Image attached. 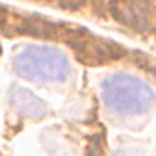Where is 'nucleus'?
<instances>
[{"label": "nucleus", "instance_id": "1", "mask_svg": "<svg viewBox=\"0 0 156 156\" xmlns=\"http://www.w3.org/2000/svg\"><path fill=\"white\" fill-rule=\"evenodd\" d=\"M100 94L104 105L120 116L147 115L156 104L154 89L127 73H113L105 76L100 83Z\"/></svg>", "mask_w": 156, "mask_h": 156}, {"label": "nucleus", "instance_id": "2", "mask_svg": "<svg viewBox=\"0 0 156 156\" xmlns=\"http://www.w3.org/2000/svg\"><path fill=\"white\" fill-rule=\"evenodd\" d=\"M13 69L18 76L37 83H64L73 67L67 55L51 45H27L13 56Z\"/></svg>", "mask_w": 156, "mask_h": 156}, {"label": "nucleus", "instance_id": "3", "mask_svg": "<svg viewBox=\"0 0 156 156\" xmlns=\"http://www.w3.org/2000/svg\"><path fill=\"white\" fill-rule=\"evenodd\" d=\"M64 38L73 49L75 56L87 66H102L123 56V47L116 45L115 42L98 38L91 33L80 35L78 31H71Z\"/></svg>", "mask_w": 156, "mask_h": 156}, {"label": "nucleus", "instance_id": "4", "mask_svg": "<svg viewBox=\"0 0 156 156\" xmlns=\"http://www.w3.org/2000/svg\"><path fill=\"white\" fill-rule=\"evenodd\" d=\"M115 20L142 33L156 31V0H111Z\"/></svg>", "mask_w": 156, "mask_h": 156}, {"label": "nucleus", "instance_id": "5", "mask_svg": "<svg viewBox=\"0 0 156 156\" xmlns=\"http://www.w3.org/2000/svg\"><path fill=\"white\" fill-rule=\"evenodd\" d=\"M9 105L20 118H31V120L45 116L49 111L45 102L27 89H13L9 96Z\"/></svg>", "mask_w": 156, "mask_h": 156}, {"label": "nucleus", "instance_id": "6", "mask_svg": "<svg viewBox=\"0 0 156 156\" xmlns=\"http://www.w3.org/2000/svg\"><path fill=\"white\" fill-rule=\"evenodd\" d=\"M5 22H7V11L0 5V26H2V24H5Z\"/></svg>", "mask_w": 156, "mask_h": 156}, {"label": "nucleus", "instance_id": "7", "mask_svg": "<svg viewBox=\"0 0 156 156\" xmlns=\"http://www.w3.org/2000/svg\"><path fill=\"white\" fill-rule=\"evenodd\" d=\"M60 4H62V7H64V5L67 7L69 4H73V0H60Z\"/></svg>", "mask_w": 156, "mask_h": 156}]
</instances>
